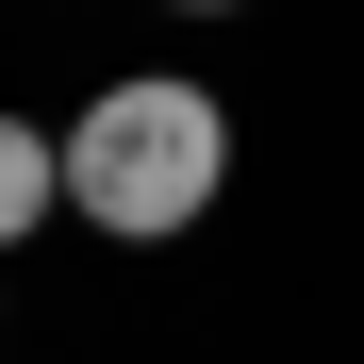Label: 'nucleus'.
I'll use <instances>...</instances> for the list:
<instances>
[{"mask_svg": "<svg viewBox=\"0 0 364 364\" xmlns=\"http://www.w3.org/2000/svg\"><path fill=\"white\" fill-rule=\"evenodd\" d=\"M50 215H67V133L50 116H0V249H33Z\"/></svg>", "mask_w": 364, "mask_h": 364, "instance_id": "nucleus-2", "label": "nucleus"}, {"mask_svg": "<svg viewBox=\"0 0 364 364\" xmlns=\"http://www.w3.org/2000/svg\"><path fill=\"white\" fill-rule=\"evenodd\" d=\"M166 17H232V0H166Z\"/></svg>", "mask_w": 364, "mask_h": 364, "instance_id": "nucleus-3", "label": "nucleus"}, {"mask_svg": "<svg viewBox=\"0 0 364 364\" xmlns=\"http://www.w3.org/2000/svg\"><path fill=\"white\" fill-rule=\"evenodd\" d=\"M232 199V100L182 83V67H116L67 116V215L116 232V249H182Z\"/></svg>", "mask_w": 364, "mask_h": 364, "instance_id": "nucleus-1", "label": "nucleus"}]
</instances>
